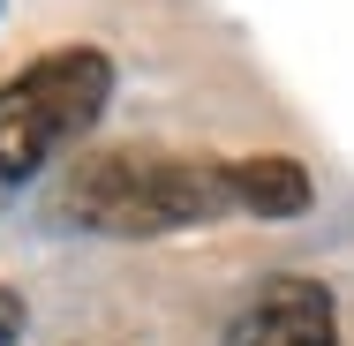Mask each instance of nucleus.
<instances>
[{
  "mask_svg": "<svg viewBox=\"0 0 354 346\" xmlns=\"http://www.w3.org/2000/svg\"><path fill=\"white\" fill-rule=\"evenodd\" d=\"M234 204V158H196V151H151V143H113L83 151L61 181V218L106 241H151V233H189L212 226Z\"/></svg>",
  "mask_w": 354,
  "mask_h": 346,
  "instance_id": "nucleus-1",
  "label": "nucleus"
},
{
  "mask_svg": "<svg viewBox=\"0 0 354 346\" xmlns=\"http://www.w3.org/2000/svg\"><path fill=\"white\" fill-rule=\"evenodd\" d=\"M113 98V61L98 46L38 53L0 83V181H38L75 136L98 128Z\"/></svg>",
  "mask_w": 354,
  "mask_h": 346,
  "instance_id": "nucleus-2",
  "label": "nucleus"
},
{
  "mask_svg": "<svg viewBox=\"0 0 354 346\" xmlns=\"http://www.w3.org/2000/svg\"><path fill=\"white\" fill-rule=\"evenodd\" d=\"M226 346H347L339 339V301H332L324 278L279 271L234 309Z\"/></svg>",
  "mask_w": 354,
  "mask_h": 346,
  "instance_id": "nucleus-3",
  "label": "nucleus"
},
{
  "mask_svg": "<svg viewBox=\"0 0 354 346\" xmlns=\"http://www.w3.org/2000/svg\"><path fill=\"white\" fill-rule=\"evenodd\" d=\"M234 204L249 211V218H301V211L317 204L309 166H301V158H279V151L234 158Z\"/></svg>",
  "mask_w": 354,
  "mask_h": 346,
  "instance_id": "nucleus-4",
  "label": "nucleus"
},
{
  "mask_svg": "<svg viewBox=\"0 0 354 346\" xmlns=\"http://www.w3.org/2000/svg\"><path fill=\"white\" fill-rule=\"evenodd\" d=\"M15 339H23V294L0 286V346H15Z\"/></svg>",
  "mask_w": 354,
  "mask_h": 346,
  "instance_id": "nucleus-5",
  "label": "nucleus"
}]
</instances>
